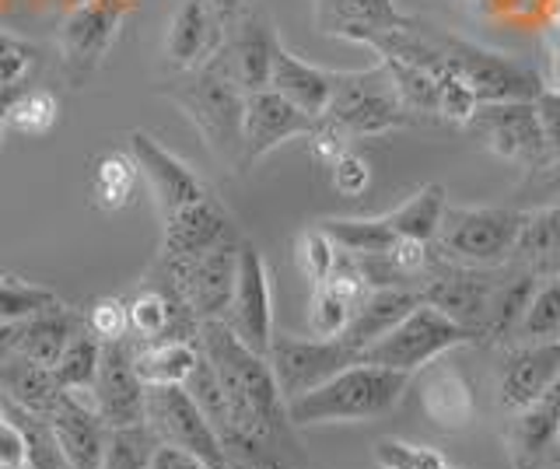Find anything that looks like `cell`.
<instances>
[{"label":"cell","mask_w":560,"mask_h":469,"mask_svg":"<svg viewBox=\"0 0 560 469\" xmlns=\"http://www.w3.org/2000/svg\"><path fill=\"white\" fill-rule=\"evenodd\" d=\"M410 389L407 372L382 368V364L354 361L350 368L326 378L323 386L308 389L288 403L291 424H347V421H375V417H389L402 392Z\"/></svg>","instance_id":"cell-1"},{"label":"cell","mask_w":560,"mask_h":469,"mask_svg":"<svg viewBox=\"0 0 560 469\" xmlns=\"http://www.w3.org/2000/svg\"><path fill=\"white\" fill-rule=\"evenodd\" d=\"M168 95L186 109L192 127L200 130L207 148L218 154L224 165L242 168V116H245V92L214 54L203 60L197 71L186 74Z\"/></svg>","instance_id":"cell-2"},{"label":"cell","mask_w":560,"mask_h":469,"mask_svg":"<svg viewBox=\"0 0 560 469\" xmlns=\"http://www.w3.org/2000/svg\"><path fill=\"white\" fill-rule=\"evenodd\" d=\"M529 211L515 207H445L438 224V256L459 267L490 270L512 259Z\"/></svg>","instance_id":"cell-3"},{"label":"cell","mask_w":560,"mask_h":469,"mask_svg":"<svg viewBox=\"0 0 560 469\" xmlns=\"http://www.w3.org/2000/svg\"><path fill=\"white\" fill-rule=\"evenodd\" d=\"M445 186L431 183L420 189L417 197L407 203H399L396 211L378 214V218H329L319 221V228L337 242L347 253H382L396 246L402 238H417V242H434L438 224L445 214Z\"/></svg>","instance_id":"cell-4"},{"label":"cell","mask_w":560,"mask_h":469,"mask_svg":"<svg viewBox=\"0 0 560 469\" xmlns=\"http://www.w3.org/2000/svg\"><path fill=\"white\" fill-rule=\"evenodd\" d=\"M477 340H480L477 333H469L466 326L452 323L445 312L420 302L389 329V333H382L375 343H368L361 351V361L413 375L420 368H428L431 361L445 357L452 347L477 343Z\"/></svg>","instance_id":"cell-5"},{"label":"cell","mask_w":560,"mask_h":469,"mask_svg":"<svg viewBox=\"0 0 560 469\" xmlns=\"http://www.w3.org/2000/svg\"><path fill=\"white\" fill-rule=\"evenodd\" d=\"M332 119L347 137H375L385 130L413 124V113L402 106L396 84L385 71V63L368 67V71H347L340 74L332 98L323 113Z\"/></svg>","instance_id":"cell-6"},{"label":"cell","mask_w":560,"mask_h":469,"mask_svg":"<svg viewBox=\"0 0 560 469\" xmlns=\"http://www.w3.org/2000/svg\"><path fill=\"white\" fill-rule=\"evenodd\" d=\"M144 424L162 445L183 448L200 462H207L210 469H232L221 438L186 386H148Z\"/></svg>","instance_id":"cell-7"},{"label":"cell","mask_w":560,"mask_h":469,"mask_svg":"<svg viewBox=\"0 0 560 469\" xmlns=\"http://www.w3.org/2000/svg\"><path fill=\"white\" fill-rule=\"evenodd\" d=\"M267 361L277 375V386L284 399L305 396L308 389L323 386L326 378L350 368L361 361V351L343 337H291V333H273Z\"/></svg>","instance_id":"cell-8"},{"label":"cell","mask_w":560,"mask_h":469,"mask_svg":"<svg viewBox=\"0 0 560 469\" xmlns=\"http://www.w3.org/2000/svg\"><path fill=\"white\" fill-rule=\"evenodd\" d=\"M238 249H242V238L235 232V235L221 238L218 246H210L189 259L158 256L168 267V273L175 277L183 298L189 302L192 312H197L200 323L228 316V305H232V294H235V277H238Z\"/></svg>","instance_id":"cell-9"},{"label":"cell","mask_w":560,"mask_h":469,"mask_svg":"<svg viewBox=\"0 0 560 469\" xmlns=\"http://www.w3.org/2000/svg\"><path fill=\"white\" fill-rule=\"evenodd\" d=\"M494 288L498 277H490L477 267L448 263V259L434 253V263L417 291L428 305L445 312L452 323L466 326L469 333H477L483 340L490 326V305H494Z\"/></svg>","instance_id":"cell-10"},{"label":"cell","mask_w":560,"mask_h":469,"mask_svg":"<svg viewBox=\"0 0 560 469\" xmlns=\"http://www.w3.org/2000/svg\"><path fill=\"white\" fill-rule=\"evenodd\" d=\"M466 127L504 162L536 168L550 159L533 102H480L477 116Z\"/></svg>","instance_id":"cell-11"},{"label":"cell","mask_w":560,"mask_h":469,"mask_svg":"<svg viewBox=\"0 0 560 469\" xmlns=\"http://www.w3.org/2000/svg\"><path fill=\"white\" fill-rule=\"evenodd\" d=\"M92 407L109 427L144 424L148 386H144V378L137 375L130 337L102 343V361L92 382Z\"/></svg>","instance_id":"cell-12"},{"label":"cell","mask_w":560,"mask_h":469,"mask_svg":"<svg viewBox=\"0 0 560 469\" xmlns=\"http://www.w3.org/2000/svg\"><path fill=\"white\" fill-rule=\"evenodd\" d=\"M224 323L232 326V333L249 347V351L267 357L270 340H273V294H270V270L267 259L249 238H242L238 249V277H235V294L228 305Z\"/></svg>","instance_id":"cell-13"},{"label":"cell","mask_w":560,"mask_h":469,"mask_svg":"<svg viewBox=\"0 0 560 469\" xmlns=\"http://www.w3.org/2000/svg\"><path fill=\"white\" fill-rule=\"evenodd\" d=\"M315 127V116L302 113L291 98L273 89H259L245 95L242 116V168H249L256 159L270 154L291 137H308Z\"/></svg>","instance_id":"cell-14"},{"label":"cell","mask_w":560,"mask_h":469,"mask_svg":"<svg viewBox=\"0 0 560 469\" xmlns=\"http://www.w3.org/2000/svg\"><path fill=\"white\" fill-rule=\"evenodd\" d=\"M277 32L262 11H245L235 19V28L224 32V43L218 46V57L238 81V89L249 95L259 89H270L273 57H277Z\"/></svg>","instance_id":"cell-15"},{"label":"cell","mask_w":560,"mask_h":469,"mask_svg":"<svg viewBox=\"0 0 560 469\" xmlns=\"http://www.w3.org/2000/svg\"><path fill=\"white\" fill-rule=\"evenodd\" d=\"M130 154L140 168V176L148 179L162 218L183 211L186 203H197L207 197V186L200 183L197 172H192L183 159H175L168 148L158 144L151 133L133 130L130 133Z\"/></svg>","instance_id":"cell-16"},{"label":"cell","mask_w":560,"mask_h":469,"mask_svg":"<svg viewBox=\"0 0 560 469\" xmlns=\"http://www.w3.org/2000/svg\"><path fill=\"white\" fill-rule=\"evenodd\" d=\"M46 424L52 431V438H57V445L63 448L67 462L74 469L102 466L105 442H109V424L98 417L92 399H84V392H63Z\"/></svg>","instance_id":"cell-17"},{"label":"cell","mask_w":560,"mask_h":469,"mask_svg":"<svg viewBox=\"0 0 560 469\" xmlns=\"http://www.w3.org/2000/svg\"><path fill=\"white\" fill-rule=\"evenodd\" d=\"M557 375H560V340L518 343L515 351L504 357L501 375H498L501 403L512 410L536 403V399L553 386Z\"/></svg>","instance_id":"cell-18"},{"label":"cell","mask_w":560,"mask_h":469,"mask_svg":"<svg viewBox=\"0 0 560 469\" xmlns=\"http://www.w3.org/2000/svg\"><path fill=\"white\" fill-rule=\"evenodd\" d=\"M407 22L410 14H402L393 0H315V25L323 36H340L361 46Z\"/></svg>","instance_id":"cell-19"},{"label":"cell","mask_w":560,"mask_h":469,"mask_svg":"<svg viewBox=\"0 0 560 469\" xmlns=\"http://www.w3.org/2000/svg\"><path fill=\"white\" fill-rule=\"evenodd\" d=\"M235 235V224L214 197H203L197 203H186L183 211L165 218V238H162V259H189L221 238Z\"/></svg>","instance_id":"cell-20"},{"label":"cell","mask_w":560,"mask_h":469,"mask_svg":"<svg viewBox=\"0 0 560 469\" xmlns=\"http://www.w3.org/2000/svg\"><path fill=\"white\" fill-rule=\"evenodd\" d=\"M560 445V407L547 396L536 403L515 410V421L508 427V459L512 469H542Z\"/></svg>","instance_id":"cell-21"},{"label":"cell","mask_w":560,"mask_h":469,"mask_svg":"<svg viewBox=\"0 0 560 469\" xmlns=\"http://www.w3.org/2000/svg\"><path fill=\"white\" fill-rule=\"evenodd\" d=\"M420 407L438 431H466L472 424V386L452 364H428L420 378Z\"/></svg>","instance_id":"cell-22"},{"label":"cell","mask_w":560,"mask_h":469,"mask_svg":"<svg viewBox=\"0 0 560 469\" xmlns=\"http://www.w3.org/2000/svg\"><path fill=\"white\" fill-rule=\"evenodd\" d=\"M340 74L337 71H323L302 57H294L288 46H277L273 57V74H270V89L280 92L284 98H291L298 109L319 119L332 98V89H337Z\"/></svg>","instance_id":"cell-23"},{"label":"cell","mask_w":560,"mask_h":469,"mask_svg":"<svg viewBox=\"0 0 560 469\" xmlns=\"http://www.w3.org/2000/svg\"><path fill=\"white\" fill-rule=\"evenodd\" d=\"M420 302L424 298H420V291L413 288H368L358 298L354 312H350L343 340L354 343L358 351H364L368 343H375L382 333H389V329Z\"/></svg>","instance_id":"cell-24"},{"label":"cell","mask_w":560,"mask_h":469,"mask_svg":"<svg viewBox=\"0 0 560 469\" xmlns=\"http://www.w3.org/2000/svg\"><path fill=\"white\" fill-rule=\"evenodd\" d=\"M221 43L224 22L214 14V8L207 0H186L168 32V57L179 67H192L214 57Z\"/></svg>","instance_id":"cell-25"},{"label":"cell","mask_w":560,"mask_h":469,"mask_svg":"<svg viewBox=\"0 0 560 469\" xmlns=\"http://www.w3.org/2000/svg\"><path fill=\"white\" fill-rule=\"evenodd\" d=\"M0 396H4L8 403L49 421V413L60 403L63 389H60V382L52 378V368L35 364L22 354H11L0 364Z\"/></svg>","instance_id":"cell-26"},{"label":"cell","mask_w":560,"mask_h":469,"mask_svg":"<svg viewBox=\"0 0 560 469\" xmlns=\"http://www.w3.org/2000/svg\"><path fill=\"white\" fill-rule=\"evenodd\" d=\"M81 326H84V319L78 312H70L67 305H52V308L39 312V316L18 323V351L14 354L52 368V364L60 361L67 340L74 337Z\"/></svg>","instance_id":"cell-27"},{"label":"cell","mask_w":560,"mask_h":469,"mask_svg":"<svg viewBox=\"0 0 560 469\" xmlns=\"http://www.w3.org/2000/svg\"><path fill=\"white\" fill-rule=\"evenodd\" d=\"M200 347L197 340H154L137 343L133 340V364L144 386H183L189 372L197 368Z\"/></svg>","instance_id":"cell-28"},{"label":"cell","mask_w":560,"mask_h":469,"mask_svg":"<svg viewBox=\"0 0 560 469\" xmlns=\"http://www.w3.org/2000/svg\"><path fill=\"white\" fill-rule=\"evenodd\" d=\"M512 259L515 267L533 273H560V207H542V211L525 214Z\"/></svg>","instance_id":"cell-29"},{"label":"cell","mask_w":560,"mask_h":469,"mask_svg":"<svg viewBox=\"0 0 560 469\" xmlns=\"http://www.w3.org/2000/svg\"><path fill=\"white\" fill-rule=\"evenodd\" d=\"M102 361V340L88 329V323L67 340L60 361L52 364V378L60 382L63 392H92V382Z\"/></svg>","instance_id":"cell-30"},{"label":"cell","mask_w":560,"mask_h":469,"mask_svg":"<svg viewBox=\"0 0 560 469\" xmlns=\"http://www.w3.org/2000/svg\"><path fill=\"white\" fill-rule=\"evenodd\" d=\"M137 176H140V168L133 162V154H119V151L105 154L95 165V200L102 207H109V211L127 207L133 200Z\"/></svg>","instance_id":"cell-31"},{"label":"cell","mask_w":560,"mask_h":469,"mask_svg":"<svg viewBox=\"0 0 560 469\" xmlns=\"http://www.w3.org/2000/svg\"><path fill=\"white\" fill-rule=\"evenodd\" d=\"M158 445L162 442L154 438L148 424L109 427V442H105V456L98 469H148Z\"/></svg>","instance_id":"cell-32"},{"label":"cell","mask_w":560,"mask_h":469,"mask_svg":"<svg viewBox=\"0 0 560 469\" xmlns=\"http://www.w3.org/2000/svg\"><path fill=\"white\" fill-rule=\"evenodd\" d=\"M354 298L337 288L332 281H319L312 291V305H308V329L312 337H343V329L350 323V312H354Z\"/></svg>","instance_id":"cell-33"},{"label":"cell","mask_w":560,"mask_h":469,"mask_svg":"<svg viewBox=\"0 0 560 469\" xmlns=\"http://www.w3.org/2000/svg\"><path fill=\"white\" fill-rule=\"evenodd\" d=\"M0 407H4L25 431V438H28V469H74L67 462L63 448L57 445V438H52V431H49V424L43 421V417H35V413H28L22 407L8 403L4 396H0Z\"/></svg>","instance_id":"cell-34"},{"label":"cell","mask_w":560,"mask_h":469,"mask_svg":"<svg viewBox=\"0 0 560 469\" xmlns=\"http://www.w3.org/2000/svg\"><path fill=\"white\" fill-rule=\"evenodd\" d=\"M382 63L396 84L402 106H407L413 116L417 113H438V81L428 71H420V67H413V63H402L396 57H382Z\"/></svg>","instance_id":"cell-35"},{"label":"cell","mask_w":560,"mask_h":469,"mask_svg":"<svg viewBox=\"0 0 560 469\" xmlns=\"http://www.w3.org/2000/svg\"><path fill=\"white\" fill-rule=\"evenodd\" d=\"M52 305H60L52 291L14 281V277H0V323H25Z\"/></svg>","instance_id":"cell-36"},{"label":"cell","mask_w":560,"mask_h":469,"mask_svg":"<svg viewBox=\"0 0 560 469\" xmlns=\"http://www.w3.org/2000/svg\"><path fill=\"white\" fill-rule=\"evenodd\" d=\"M337 259H340V246L319 228V224L302 232V238H298V263H302L312 284L326 281V277L337 270Z\"/></svg>","instance_id":"cell-37"},{"label":"cell","mask_w":560,"mask_h":469,"mask_svg":"<svg viewBox=\"0 0 560 469\" xmlns=\"http://www.w3.org/2000/svg\"><path fill=\"white\" fill-rule=\"evenodd\" d=\"M375 462L378 469H452L442 452L428 445H407L396 438H385L375 445Z\"/></svg>","instance_id":"cell-38"},{"label":"cell","mask_w":560,"mask_h":469,"mask_svg":"<svg viewBox=\"0 0 560 469\" xmlns=\"http://www.w3.org/2000/svg\"><path fill=\"white\" fill-rule=\"evenodd\" d=\"M477 109H480V98L466 81H459L455 74L438 78V116L466 127L469 119L477 116Z\"/></svg>","instance_id":"cell-39"},{"label":"cell","mask_w":560,"mask_h":469,"mask_svg":"<svg viewBox=\"0 0 560 469\" xmlns=\"http://www.w3.org/2000/svg\"><path fill=\"white\" fill-rule=\"evenodd\" d=\"M11 127L22 133H46L57 119V102H52L46 92H25L22 98L14 102V109L8 113Z\"/></svg>","instance_id":"cell-40"},{"label":"cell","mask_w":560,"mask_h":469,"mask_svg":"<svg viewBox=\"0 0 560 469\" xmlns=\"http://www.w3.org/2000/svg\"><path fill=\"white\" fill-rule=\"evenodd\" d=\"M88 329L105 343V340H122L130 337V316H127V302L119 298H102L88 312Z\"/></svg>","instance_id":"cell-41"},{"label":"cell","mask_w":560,"mask_h":469,"mask_svg":"<svg viewBox=\"0 0 560 469\" xmlns=\"http://www.w3.org/2000/svg\"><path fill=\"white\" fill-rule=\"evenodd\" d=\"M0 469H28V438L4 407H0Z\"/></svg>","instance_id":"cell-42"},{"label":"cell","mask_w":560,"mask_h":469,"mask_svg":"<svg viewBox=\"0 0 560 469\" xmlns=\"http://www.w3.org/2000/svg\"><path fill=\"white\" fill-rule=\"evenodd\" d=\"M329 168H332V186H337L343 197H361L368 183H372V168H368V162L354 151H347L343 159L332 162Z\"/></svg>","instance_id":"cell-43"},{"label":"cell","mask_w":560,"mask_h":469,"mask_svg":"<svg viewBox=\"0 0 560 469\" xmlns=\"http://www.w3.org/2000/svg\"><path fill=\"white\" fill-rule=\"evenodd\" d=\"M533 106H536V116H539V127H542V137H547L550 154H560V92L542 89L533 98Z\"/></svg>","instance_id":"cell-44"},{"label":"cell","mask_w":560,"mask_h":469,"mask_svg":"<svg viewBox=\"0 0 560 469\" xmlns=\"http://www.w3.org/2000/svg\"><path fill=\"white\" fill-rule=\"evenodd\" d=\"M148 469H210V466H207V462H200L197 456H189V452H183V448L158 445Z\"/></svg>","instance_id":"cell-45"},{"label":"cell","mask_w":560,"mask_h":469,"mask_svg":"<svg viewBox=\"0 0 560 469\" xmlns=\"http://www.w3.org/2000/svg\"><path fill=\"white\" fill-rule=\"evenodd\" d=\"M207 4L214 8V14H218V19L228 25V22H235V19H238L242 8L249 4V0H207Z\"/></svg>","instance_id":"cell-46"}]
</instances>
